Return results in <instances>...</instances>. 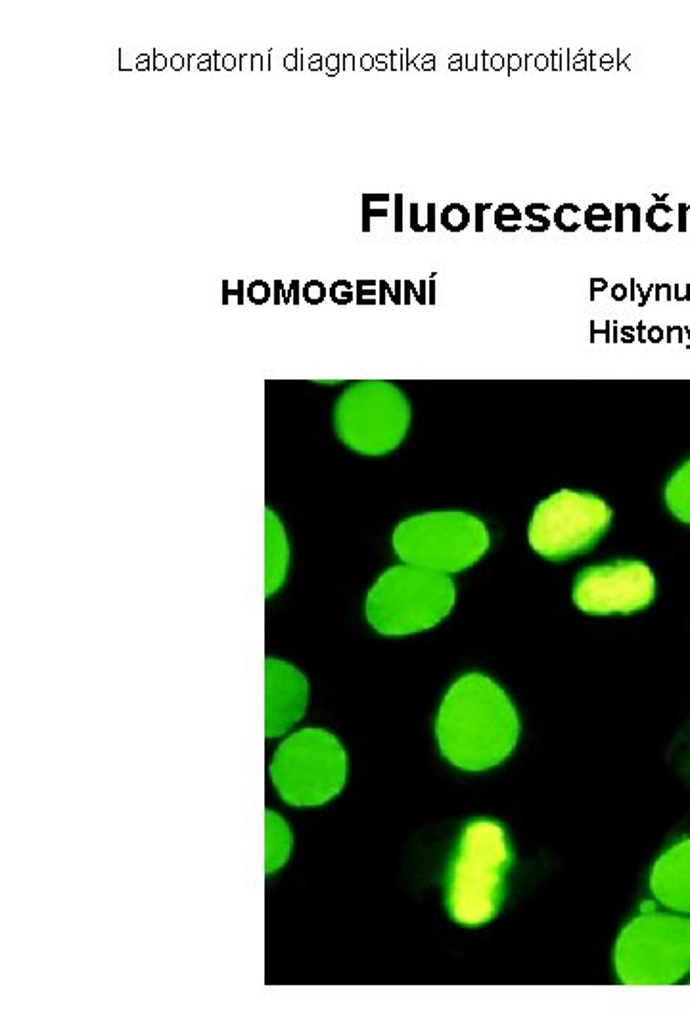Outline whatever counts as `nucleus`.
Masks as SVG:
<instances>
[{
  "label": "nucleus",
  "instance_id": "obj_1",
  "mask_svg": "<svg viewBox=\"0 0 690 1035\" xmlns=\"http://www.w3.org/2000/svg\"><path fill=\"white\" fill-rule=\"evenodd\" d=\"M441 756L462 771L501 765L520 738V717L510 696L482 673H466L447 690L436 719Z\"/></svg>",
  "mask_w": 690,
  "mask_h": 1035
},
{
  "label": "nucleus",
  "instance_id": "obj_2",
  "mask_svg": "<svg viewBox=\"0 0 690 1035\" xmlns=\"http://www.w3.org/2000/svg\"><path fill=\"white\" fill-rule=\"evenodd\" d=\"M510 867L512 848L501 823L478 819L464 828L445 882L451 919L472 928L495 919Z\"/></svg>",
  "mask_w": 690,
  "mask_h": 1035
},
{
  "label": "nucleus",
  "instance_id": "obj_3",
  "mask_svg": "<svg viewBox=\"0 0 690 1035\" xmlns=\"http://www.w3.org/2000/svg\"><path fill=\"white\" fill-rule=\"evenodd\" d=\"M457 598L449 574L399 564L376 579L367 595V620L388 637L414 635L445 620Z\"/></svg>",
  "mask_w": 690,
  "mask_h": 1035
},
{
  "label": "nucleus",
  "instance_id": "obj_4",
  "mask_svg": "<svg viewBox=\"0 0 690 1035\" xmlns=\"http://www.w3.org/2000/svg\"><path fill=\"white\" fill-rule=\"evenodd\" d=\"M614 965L627 986H669L690 972V919L643 913L616 942Z\"/></svg>",
  "mask_w": 690,
  "mask_h": 1035
},
{
  "label": "nucleus",
  "instance_id": "obj_5",
  "mask_svg": "<svg viewBox=\"0 0 690 1035\" xmlns=\"http://www.w3.org/2000/svg\"><path fill=\"white\" fill-rule=\"evenodd\" d=\"M489 545V529L482 520L459 510L416 514L393 531V551L405 564L441 574L470 568Z\"/></svg>",
  "mask_w": 690,
  "mask_h": 1035
},
{
  "label": "nucleus",
  "instance_id": "obj_6",
  "mask_svg": "<svg viewBox=\"0 0 690 1035\" xmlns=\"http://www.w3.org/2000/svg\"><path fill=\"white\" fill-rule=\"evenodd\" d=\"M269 773L286 804L319 807L342 792L347 756L336 736L309 727L288 736L276 748Z\"/></svg>",
  "mask_w": 690,
  "mask_h": 1035
},
{
  "label": "nucleus",
  "instance_id": "obj_7",
  "mask_svg": "<svg viewBox=\"0 0 690 1035\" xmlns=\"http://www.w3.org/2000/svg\"><path fill=\"white\" fill-rule=\"evenodd\" d=\"M411 422L405 393L390 382L368 380L344 391L336 405V432L357 453L378 457L401 445Z\"/></svg>",
  "mask_w": 690,
  "mask_h": 1035
},
{
  "label": "nucleus",
  "instance_id": "obj_8",
  "mask_svg": "<svg viewBox=\"0 0 690 1035\" xmlns=\"http://www.w3.org/2000/svg\"><path fill=\"white\" fill-rule=\"evenodd\" d=\"M612 518V508L597 495L560 489L535 508L529 545L549 560H568L595 547Z\"/></svg>",
  "mask_w": 690,
  "mask_h": 1035
},
{
  "label": "nucleus",
  "instance_id": "obj_9",
  "mask_svg": "<svg viewBox=\"0 0 690 1035\" xmlns=\"http://www.w3.org/2000/svg\"><path fill=\"white\" fill-rule=\"evenodd\" d=\"M656 591L652 570L637 560L589 566L574 583L575 606L585 614L612 616L644 610Z\"/></svg>",
  "mask_w": 690,
  "mask_h": 1035
},
{
  "label": "nucleus",
  "instance_id": "obj_10",
  "mask_svg": "<svg viewBox=\"0 0 690 1035\" xmlns=\"http://www.w3.org/2000/svg\"><path fill=\"white\" fill-rule=\"evenodd\" d=\"M309 704V683L298 667L267 658L265 662V733L276 738L288 733Z\"/></svg>",
  "mask_w": 690,
  "mask_h": 1035
},
{
  "label": "nucleus",
  "instance_id": "obj_11",
  "mask_svg": "<svg viewBox=\"0 0 690 1035\" xmlns=\"http://www.w3.org/2000/svg\"><path fill=\"white\" fill-rule=\"evenodd\" d=\"M650 890L667 909L690 915V838L660 855L650 874Z\"/></svg>",
  "mask_w": 690,
  "mask_h": 1035
},
{
  "label": "nucleus",
  "instance_id": "obj_12",
  "mask_svg": "<svg viewBox=\"0 0 690 1035\" xmlns=\"http://www.w3.org/2000/svg\"><path fill=\"white\" fill-rule=\"evenodd\" d=\"M290 566V543L286 529L271 508L265 510V593L275 595Z\"/></svg>",
  "mask_w": 690,
  "mask_h": 1035
},
{
  "label": "nucleus",
  "instance_id": "obj_13",
  "mask_svg": "<svg viewBox=\"0 0 690 1035\" xmlns=\"http://www.w3.org/2000/svg\"><path fill=\"white\" fill-rule=\"evenodd\" d=\"M292 846H294V840H292V830L288 827V823L278 813L269 809L265 813V869H267V873H276L286 865V861L290 859V853H292Z\"/></svg>",
  "mask_w": 690,
  "mask_h": 1035
},
{
  "label": "nucleus",
  "instance_id": "obj_14",
  "mask_svg": "<svg viewBox=\"0 0 690 1035\" xmlns=\"http://www.w3.org/2000/svg\"><path fill=\"white\" fill-rule=\"evenodd\" d=\"M666 503L675 518L690 524V460L669 478Z\"/></svg>",
  "mask_w": 690,
  "mask_h": 1035
},
{
  "label": "nucleus",
  "instance_id": "obj_15",
  "mask_svg": "<svg viewBox=\"0 0 690 1035\" xmlns=\"http://www.w3.org/2000/svg\"><path fill=\"white\" fill-rule=\"evenodd\" d=\"M612 219L614 213L604 204H591L583 211V223L593 232H606L612 229Z\"/></svg>",
  "mask_w": 690,
  "mask_h": 1035
},
{
  "label": "nucleus",
  "instance_id": "obj_16",
  "mask_svg": "<svg viewBox=\"0 0 690 1035\" xmlns=\"http://www.w3.org/2000/svg\"><path fill=\"white\" fill-rule=\"evenodd\" d=\"M470 223V211L462 204H449L441 211V225L451 232H460Z\"/></svg>",
  "mask_w": 690,
  "mask_h": 1035
},
{
  "label": "nucleus",
  "instance_id": "obj_17",
  "mask_svg": "<svg viewBox=\"0 0 690 1035\" xmlns=\"http://www.w3.org/2000/svg\"><path fill=\"white\" fill-rule=\"evenodd\" d=\"M495 225L503 232H516L522 229V211L514 204H501L495 211Z\"/></svg>",
  "mask_w": 690,
  "mask_h": 1035
},
{
  "label": "nucleus",
  "instance_id": "obj_18",
  "mask_svg": "<svg viewBox=\"0 0 690 1035\" xmlns=\"http://www.w3.org/2000/svg\"><path fill=\"white\" fill-rule=\"evenodd\" d=\"M577 215H581V207L575 206V204H562V206L556 207L552 221L562 232H575L581 227V223L570 221V217H577Z\"/></svg>",
  "mask_w": 690,
  "mask_h": 1035
},
{
  "label": "nucleus",
  "instance_id": "obj_19",
  "mask_svg": "<svg viewBox=\"0 0 690 1035\" xmlns=\"http://www.w3.org/2000/svg\"><path fill=\"white\" fill-rule=\"evenodd\" d=\"M526 215H528L529 219L533 221V225H535V223H539V225L543 227V230L551 229L552 221L549 217H545V215H539V213L531 211L528 206H526Z\"/></svg>",
  "mask_w": 690,
  "mask_h": 1035
},
{
  "label": "nucleus",
  "instance_id": "obj_20",
  "mask_svg": "<svg viewBox=\"0 0 690 1035\" xmlns=\"http://www.w3.org/2000/svg\"><path fill=\"white\" fill-rule=\"evenodd\" d=\"M401 206H403V196H395V230L401 232L403 230V219H401Z\"/></svg>",
  "mask_w": 690,
  "mask_h": 1035
},
{
  "label": "nucleus",
  "instance_id": "obj_21",
  "mask_svg": "<svg viewBox=\"0 0 690 1035\" xmlns=\"http://www.w3.org/2000/svg\"><path fill=\"white\" fill-rule=\"evenodd\" d=\"M625 209L633 213V230L639 232L641 230V207L637 206V204H627Z\"/></svg>",
  "mask_w": 690,
  "mask_h": 1035
},
{
  "label": "nucleus",
  "instance_id": "obj_22",
  "mask_svg": "<svg viewBox=\"0 0 690 1035\" xmlns=\"http://www.w3.org/2000/svg\"><path fill=\"white\" fill-rule=\"evenodd\" d=\"M485 209H491V204H476V230L482 232L483 230V211Z\"/></svg>",
  "mask_w": 690,
  "mask_h": 1035
},
{
  "label": "nucleus",
  "instance_id": "obj_23",
  "mask_svg": "<svg viewBox=\"0 0 690 1035\" xmlns=\"http://www.w3.org/2000/svg\"><path fill=\"white\" fill-rule=\"evenodd\" d=\"M428 230L430 232L436 230V206L434 204H428Z\"/></svg>",
  "mask_w": 690,
  "mask_h": 1035
},
{
  "label": "nucleus",
  "instance_id": "obj_24",
  "mask_svg": "<svg viewBox=\"0 0 690 1035\" xmlns=\"http://www.w3.org/2000/svg\"><path fill=\"white\" fill-rule=\"evenodd\" d=\"M411 227H413V230H424L420 227V223H418V204L411 206Z\"/></svg>",
  "mask_w": 690,
  "mask_h": 1035
},
{
  "label": "nucleus",
  "instance_id": "obj_25",
  "mask_svg": "<svg viewBox=\"0 0 690 1035\" xmlns=\"http://www.w3.org/2000/svg\"><path fill=\"white\" fill-rule=\"evenodd\" d=\"M623 211H625V206H623V204H618V206H616V230H618V232L623 230V221H621Z\"/></svg>",
  "mask_w": 690,
  "mask_h": 1035
},
{
  "label": "nucleus",
  "instance_id": "obj_26",
  "mask_svg": "<svg viewBox=\"0 0 690 1035\" xmlns=\"http://www.w3.org/2000/svg\"><path fill=\"white\" fill-rule=\"evenodd\" d=\"M591 286H593V294H595L597 290L598 292H602V290L606 288V280H604V278H598V280L597 278H593V280H591Z\"/></svg>",
  "mask_w": 690,
  "mask_h": 1035
},
{
  "label": "nucleus",
  "instance_id": "obj_27",
  "mask_svg": "<svg viewBox=\"0 0 690 1035\" xmlns=\"http://www.w3.org/2000/svg\"><path fill=\"white\" fill-rule=\"evenodd\" d=\"M679 209H681V221H679V230H687V223H685V211H687V206H685V204H681V206H679Z\"/></svg>",
  "mask_w": 690,
  "mask_h": 1035
},
{
  "label": "nucleus",
  "instance_id": "obj_28",
  "mask_svg": "<svg viewBox=\"0 0 690 1035\" xmlns=\"http://www.w3.org/2000/svg\"><path fill=\"white\" fill-rule=\"evenodd\" d=\"M528 207L531 211H551V207L547 204H529Z\"/></svg>",
  "mask_w": 690,
  "mask_h": 1035
},
{
  "label": "nucleus",
  "instance_id": "obj_29",
  "mask_svg": "<svg viewBox=\"0 0 690 1035\" xmlns=\"http://www.w3.org/2000/svg\"><path fill=\"white\" fill-rule=\"evenodd\" d=\"M173 68L183 69V56H173Z\"/></svg>",
  "mask_w": 690,
  "mask_h": 1035
},
{
  "label": "nucleus",
  "instance_id": "obj_30",
  "mask_svg": "<svg viewBox=\"0 0 690 1035\" xmlns=\"http://www.w3.org/2000/svg\"><path fill=\"white\" fill-rule=\"evenodd\" d=\"M520 66V60L518 56H510V69H516Z\"/></svg>",
  "mask_w": 690,
  "mask_h": 1035
},
{
  "label": "nucleus",
  "instance_id": "obj_31",
  "mask_svg": "<svg viewBox=\"0 0 690 1035\" xmlns=\"http://www.w3.org/2000/svg\"><path fill=\"white\" fill-rule=\"evenodd\" d=\"M156 58H158V60H156V69L165 68V58H163V56H160V54H158Z\"/></svg>",
  "mask_w": 690,
  "mask_h": 1035
},
{
  "label": "nucleus",
  "instance_id": "obj_32",
  "mask_svg": "<svg viewBox=\"0 0 690 1035\" xmlns=\"http://www.w3.org/2000/svg\"><path fill=\"white\" fill-rule=\"evenodd\" d=\"M493 60H495V64H493V68L499 69V68H501V66H503V58H501V56H493Z\"/></svg>",
  "mask_w": 690,
  "mask_h": 1035
},
{
  "label": "nucleus",
  "instance_id": "obj_33",
  "mask_svg": "<svg viewBox=\"0 0 690 1035\" xmlns=\"http://www.w3.org/2000/svg\"><path fill=\"white\" fill-rule=\"evenodd\" d=\"M623 292H625V288H623L621 284H618V286H616V296H618V298H621V296H623Z\"/></svg>",
  "mask_w": 690,
  "mask_h": 1035
},
{
  "label": "nucleus",
  "instance_id": "obj_34",
  "mask_svg": "<svg viewBox=\"0 0 690 1035\" xmlns=\"http://www.w3.org/2000/svg\"><path fill=\"white\" fill-rule=\"evenodd\" d=\"M232 64H234V60H232V56H227V68H232Z\"/></svg>",
  "mask_w": 690,
  "mask_h": 1035
},
{
  "label": "nucleus",
  "instance_id": "obj_35",
  "mask_svg": "<svg viewBox=\"0 0 690 1035\" xmlns=\"http://www.w3.org/2000/svg\"><path fill=\"white\" fill-rule=\"evenodd\" d=\"M689 209H690V206H689Z\"/></svg>",
  "mask_w": 690,
  "mask_h": 1035
}]
</instances>
